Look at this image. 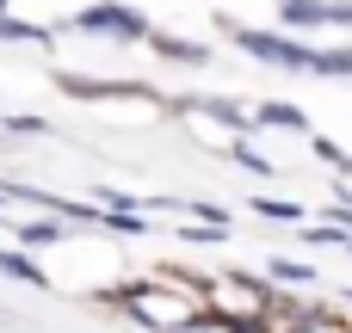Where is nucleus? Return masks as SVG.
<instances>
[{
    "mask_svg": "<svg viewBox=\"0 0 352 333\" xmlns=\"http://www.w3.org/2000/svg\"><path fill=\"white\" fill-rule=\"evenodd\" d=\"M248 210H254V216H266V222H291V229L303 222V204H291V198H260V192H254V198H248Z\"/></svg>",
    "mask_w": 352,
    "mask_h": 333,
    "instance_id": "9b49d317",
    "label": "nucleus"
},
{
    "mask_svg": "<svg viewBox=\"0 0 352 333\" xmlns=\"http://www.w3.org/2000/svg\"><path fill=\"white\" fill-rule=\"evenodd\" d=\"M12 241H19V253L56 247V241H68V222H31V216H19V222H12Z\"/></svg>",
    "mask_w": 352,
    "mask_h": 333,
    "instance_id": "6e6552de",
    "label": "nucleus"
},
{
    "mask_svg": "<svg viewBox=\"0 0 352 333\" xmlns=\"http://www.w3.org/2000/svg\"><path fill=\"white\" fill-rule=\"evenodd\" d=\"M6 136H50V124L31 117V111H19V117H6Z\"/></svg>",
    "mask_w": 352,
    "mask_h": 333,
    "instance_id": "4468645a",
    "label": "nucleus"
},
{
    "mask_svg": "<svg viewBox=\"0 0 352 333\" xmlns=\"http://www.w3.org/2000/svg\"><path fill=\"white\" fill-rule=\"evenodd\" d=\"M229 37H235V49H248L260 68H291V74H309V68H316V43H303V37H291V31H254V25H235V19H229Z\"/></svg>",
    "mask_w": 352,
    "mask_h": 333,
    "instance_id": "f03ea898",
    "label": "nucleus"
},
{
    "mask_svg": "<svg viewBox=\"0 0 352 333\" xmlns=\"http://www.w3.org/2000/svg\"><path fill=\"white\" fill-rule=\"evenodd\" d=\"M346 253H352V241H346Z\"/></svg>",
    "mask_w": 352,
    "mask_h": 333,
    "instance_id": "dca6fc26",
    "label": "nucleus"
},
{
    "mask_svg": "<svg viewBox=\"0 0 352 333\" xmlns=\"http://www.w3.org/2000/svg\"><path fill=\"white\" fill-rule=\"evenodd\" d=\"M99 303H105V309H118V315H130L142 333H186L198 315H204V303H198V297H186V290L161 284L155 272H148V278H130V284H105V290H99Z\"/></svg>",
    "mask_w": 352,
    "mask_h": 333,
    "instance_id": "f257e3e1",
    "label": "nucleus"
},
{
    "mask_svg": "<svg viewBox=\"0 0 352 333\" xmlns=\"http://www.w3.org/2000/svg\"><path fill=\"white\" fill-rule=\"evenodd\" d=\"M68 31H80V37H111V43H148L155 25H148L130 0H93L87 12L68 19Z\"/></svg>",
    "mask_w": 352,
    "mask_h": 333,
    "instance_id": "7ed1b4c3",
    "label": "nucleus"
},
{
    "mask_svg": "<svg viewBox=\"0 0 352 333\" xmlns=\"http://www.w3.org/2000/svg\"><path fill=\"white\" fill-rule=\"evenodd\" d=\"M0 272H6V278H19V284H31V290H50V272H43L31 253H19V247H6V253H0Z\"/></svg>",
    "mask_w": 352,
    "mask_h": 333,
    "instance_id": "1a4fd4ad",
    "label": "nucleus"
},
{
    "mask_svg": "<svg viewBox=\"0 0 352 333\" xmlns=\"http://www.w3.org/2000/svg\"><path fill=\"white\" fill-rule=\"evenodd\" d=\"M0 253H6V247H0Z\"/></svg>",
    "mask_w": 352,
    "mask_h": 333,
    "instance_id": "f3484780",
    "label": "nucleus"
},
{
    "mask_svg": "<svg viewBox=\"0 0 352 333\" xmlns=\"http://www.w3.org/2000/svg\"><path fill=\"white\" fill-rule=\"evenodd\" d=\"M278 6H291V0H278Z\"/></svg>",
    "mask_w": 352,
    "mask_h": 333,
    "instance_id": "2eb2a0df",
    "label": "nucleus"
},
{
    "mask_svg": "<svg viewBox=\"0 0 352 333\" xmlns=\"http://www.w3.org/2000/svg\"><path fill=\"white\" fill-rule=\"evenodd\" d=\"M278 25L285 31H322V25H334V0H291V6H278Z\"/></svg>",
    "mask_w": 352,
    "mask_h": 333,
    "instance_id": "0eeeda50",
    "label": "nucleus"
},
{
    "mask_svg": "<svg viewBox=\"0 0 352 333\" xmlns=\"http://www.w3.org/2000/svg\"><path fill=\"white\" fill-rule=\"evenodd\" d=\"M248 117H254V130H285V136H303L309 142V117L291 99H260V105H248Z\"/></svg>",
    "mask_w": 352,
    "mask_h": 333,
    "instance_id": "39448f33",
    "label": "nucleus"
},
{
    "mask_svg": "<svg viewBox=\"0 0 352 333\" xmlns=\"http://www.w3.org/2000/svg\"><path fill=\"white\" fill-rule=\"evenodd\" d=\"M56 87L68 93V99H155L161 105V93L155 87H142V80H87V74H56Z\"/></svg>",
    "mask_w": 352,
    "mask_h": 333,
    "instance_id": "20e7f679",
    "label": "nucleus"
},
{
    "mask_svg": "<svg viewBox=\"0 0 352 333\" xmlns=\"http://www.w3.org/2000/svg\"><path fill=\"white\" fill-rule=\"evenodd\" d=\"M260 278L266 284H316V266H303V260H266Z\"/></svg>",
    "mask_w": 352,
    "mask_h": 333,
    "instance_id": "f8f14e48",
    "label": "nucleus"
},
{
    "mask_svg": "<svg viewBox=\"0 0 352 333\" xmlns=\"http://www.w3.org/2000/svg\"><path fill=\"white\" fill-rule=\"evenodd\" d=\"M309 74H328V80H352V43H334V49H322L316 43V68Z\"/></svg>",
    "mask_w": 352,
    "mask_h": 333,
    "instance_id": "9d476101",
    "label": "nucleus"
},
{
    "mask_svg": "<svg viewBox=\"0 0 352 333\" xmlns=\"http://www.w3.org/2000/svg\"><path fill=\"white\" fill-rule=\"evenodd\" d=\"M229 154H235L248 173H260V179H272V173H278V161H272L266 148H254V142H229Z\"/></svg>",
    "mask_w": 352,
    "mask_h": 333,
    "instance_id": "ddd939ff",
    "label": "nucleus"
},
{
    "mask_svg": "<svg viewBox=\"0 0 352 333\" xmlns=\"http://www.w3.org/2000/svg\"><path fill=\"white\" fill-rule=\"evenodd\" d=\"M148 49H155L161 62H186V68H204V62H210V43H186V37H173V31H148Z\"/></svg>",
    "mask_w": 352,
    "mask_h": 333,
    "instance_id": "423d86ee",
    "label": "nucleus"
}]
</instances>
